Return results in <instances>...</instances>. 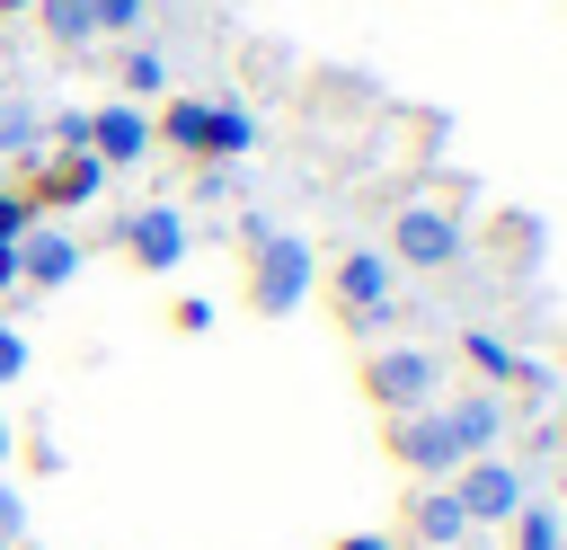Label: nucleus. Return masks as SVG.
Returning a JSON list of instances; mask_svg holds the SVG:
<instances>
[{"mask_svg":"<svg viewBox=\"0 0 567 550\" xmlns=\"http://www.w3.org/2000/svg\"><path fill=\"white\" fill-rule=\"evenodd\" d=\"M35 18H44L53 44H89V35H97V9H89V0H35Z\"/></svg>","mask_w":567,"mask_h":550,"instance_id":"17","label":"nucleus"},{"mask_svg":"<svg viewBox=\"0 0 567 550\" xmlns=\"http://www.w3.org/2000/svg\"><path fill=\"white\" fill-rule=\"evenodd\" d=\"M115 80H124V98H133V106H142V98H168V62H159V53H151V44H133V53H124V71H115Z\"/></svg>","mask_w":567,"mask_h":550,"instance_id":"18","label":"nucleus"},{"mask_svg":"<svg viewBox=\"0 0 567 550\" xmlns=\"http://www.w3.org/2000/svg\"><path fill=\"white\" fill-rule=\"evenodd\" d=\"M461 364L478 373V390H505V381H540V364H523L496 328H461Z\"/></svg>","mask_w":567,"mask_h":550,"instance_id":"13","label":"nucleus"},{"mask_svg":"<svg viewBox=\"0 0 567 550\" xmlns=\"http://www.w3.org/2000/svg\"><path fill=\"white\" fill-rule=\"evenodd\" d=\"M549 444H558V452H567V408H558V426H549Z\"/></svg>","mask_w":567,"mask_h":550,"instance_id":"26","label":"nucleus"},{"mask_svg":"<svg viewBox=\"0 0 567 550\" xmlns=\"http://www.w3.org/2000/svg\"><path fill=\"white\" fill-rule=\"evenodd\" d=\"M461 248H470V231H461V213L452 204H399L390 213V266H416V275H443V266H461Z\"/></svg>","mask_w":567,"mask_h":550,"instance_id":"3","label":"nucleus"},{"mask_svg":"<svg viewBox=\"0 0 567 550\" xmlns=\"http://www.w3.org/2000/svg\"><path fill=\"white\" fill-rule=\"evenodd\" d=\"M9 550H35V541H9Z\"/></svg>","mask_w":567,"mask_h":550,"instance_id":"29","label":"nucleus"},{"mask_svg":"<svg viewBox=\"0 0 567 550\" xmlns=\"http://www.w3.org/2000/svg\"><path fill=\"white\" fill-rule=\"evenodd\" d=\"M168 328H177V337H204V328H213V302H204V293H186V302L168 310Z\"/></svg>","mask_w":567,"mask_h":550,"instance_id":"22","label":"nucleus"},{"mask_svg":"<svg viewBox=\"0 0 567 550\" xmlns=\"http://www.w3.org/2000/svg\"><path fill=\"white\" fill-rule=\"evenodd\" d=\"M363 399H372L381 417L434 408V399H443V355H434V346H381V355H363Z\"/></svg>","mask_w":567,"mask_h":550,"instance_id":"2","label":"nucleus"},{"mask_svg":"<svg viewBox=\"0 0 567 550\" xmlns=\"http://www.w3.org/2000/svg\"><path fill=\"white\" fill-rule=\"evenodd\" d=\"M328 302H337L346 328H390V319H399V266H390L381 248H346V257L328 266Z\"/></svg>","mask_w":567,"mask_h":550,"instance_id":"4","label":"nucleus"},{"mask_svg":"<svg viewBox=\"0 0 567 550\" xmlns=\"http://www.w3.org/2000/svg\"><path fill=\"white\" fill-rule=\"evenodd\" d=\"M124 257L142 266V275H177L186 266V213L177 204H142V213H124Z\"/></svg>","mask_w":567,"mask_h":550,"instance_id":"8","label":"nucleus"},{"mask_svg":"<svg viewBox=\"0 0 567 550\" xmlns=\"http://www.w3.org/2000/svg\"><path fill=\"white\" fill-rule=\"evenodd\" d=\"M97 186H106V169H97L89 151H53V160L35 169V186H27V195H35V213H71V204H89Z\"/></svg>","mask_w":567,"mask_h":550,"instance_id":"10","label":"nucleus"},{"mask_svg":"<svg viewBox=\"0 0 567 550\" xmlns=\"http://www.w3.org/2000/svg\"><path fill=\"white\" fill-rule=\"evenodd\" d=\"M328 550H399L390 532H346V541H328Z\"/></svg>","mask_w":567,"mask_h":550,"instance_id":"25","label":"nucleus"},{"mask_svg":"<svg viewBox=\"0 0 567 550\" xmlns=\"http://www.w3.org/2000/svg\"><path fill=\"white\" fill-rule=\"evenodd\" d=\"M204 133H213V98H168V106L151 115V142H168V151H186V160H204Z\"/></svg>","mask_w":567,"mask_h":550,"instance_id":"14","label":"nucleus"},{"mask_svg":"<svg viewBox=\"0 0 567 550\" xmlns=\"http://www.w3.org/2000/svg\"><path fill=\"white\" fill-rule=\"evenodd\" d=\"M399 532H408L416 550H461V541H470V515H461L452 479H416V488L399 497Z\"/></svg>","mask_w":567,"mask_h":550,"instance_id":"7","label":"nucleus"},{"mask_svg":"<svg viewBox=\"0 0 567 550\" xmlns=\"http://www.w3.org/2000/svg\"><path fill=\"white\" fill-rule=\"evenodd\" d=\"M89 9H97V35H133L151 0H89Z\"/></svg>","mask_w":567,"mask_h":550,"instance_id":"21","label":"nucleus"},{"mask_svg":"<svg viewBox=\"0 0 567 550\" xmlns=\"http://www.w3.org/2000/svg\"><path fill=\"white\" fill-rule=\"evenodd\" d=\"M452 497H461V515H470V532H478V523H514L532 488H523V470H514L505 452H478V461L452 470Z\"/></svg>","mask_w":567,"mask_h":550,"instance_id":"5","label":"nucleus"},{"mask_svg":"<svg viewBox=\"0 0 567 550\" xmlns=\"http://www.w3.org/2000/svg\"><path fill=\"white\" fill-rule=\"evenodd\" d=\"M18 373H27V337H18V328H0V381H18Z\"/></svg>","mask_w":567,"mask_h":550,"instance_id":"24","label":"nucleus"},{"mask_svg":"<svg viewBox=\"0 0 567 550\" xmlns=\"http://www.w3.org/2000/svg\"><path fill=\"white\" fill-rule=\"evenodd\" d=\"M443 426H452V452H461V461L496 452V435H505V390H461V399H443Z\"/></svg>","mask_w":567,"mask_h":550,"instance_id":"12","label":"nucleus"},{"mask_svg":"<svg viewBox=\"0 0 567 550\" xmlns=\"http://www.w3.org/2000/svg\"><path fill=\"white\" fill-rule=\"evenodd\" d=\"M80 266H89V248H80L71 231H27V240H18V284H27V293H53V284H71Z\"/></svg>","mask_w":567,"mask_h":550,"instance_id":"11","label":"nucleus"},{"mask_svg":"<svg viewBox=\"0 0 567 550\" xmlns=\"http://www.w3.org/2000/svg\"><path fill=\"white\" fill-rule=\"evenodd\" d=\"M514 550H567V515L540 506V497H523V515H514Z\"/></svg>","mask_w":567,"mask_h":550,"instance_id":"16","label":"nucleus"},{"mask_svg":"<svg viewBox=\"0 0 567 550\" xmlns=\"http://www.w3.org/2000/svg\"><path fill=\"white\" fill-rule=\"evenodd\" d=\"M35 142H44V115H35L27 98H0V151H9V160H27Z\"/></svg>","mask_w":567,"mask_h":550,"instance_id":"19","label":"nucleus"},{"mask_svg":"<svg viewBox=\"0 0 567 550\" xmlns=\"http://www.w3.org/2000/svg\"><path fill=\"white\" fill-rule=\"evenodd\" d=\"M310 293H319V248L301 231L248 222V310L257 319H292Z\"/></svg>","mask_w":567,"mask_h":550,"instance_id":"1","label":"nucleus"},{"mask_svg":"<svg viewBox=\"0 0 567 550\" xmlns=\"http://www.w3.org/2000/svg\"><path fill=\"white\" fill-rule=\"evenodd\" d=\"M27 231H35V195L27 186H0V248H18Z\"/></svg>","mask_w":567,"mask_h":550,"instance_id":"20","label":"nucleus"},{"mask_svg":"<svg viewBox=\"0 0 567 550\" xmlns=\"http://www.w3.org/2000/svg\"><path fill=\"white\" fill-rule=\"evenodd\" d=\"M381 444H390V461H399L408 479H452V470H461L452 426H443V399H434V408H416V417H390V426H381Z\"/></svg>","mask_w":567,"mask_h":550,"instance_id":"6","label":"nucleus"},{"mask_svg":"<svg viewBox=\"0 0 567 550\" xmlns=\"http://www.w3.org/2000/svg\"><path fill=\"white\" fill-rule=\"evenodd\" d=\"M9 9H35V0H0V18H9Z\"/></svg>","mask_w":567,"mask_h":550,"instance_id":"28","label":"nucleus"},{"mask_svg":"<svg viewBox=\"0 0 567 550\" xmlns=\"http://www.w3.org/2000/svg\"><path fill=\"white\" fill-rule=\"evenodd\" d=\"M142 151H151V115H142L133 98L89 106V160H97V169H133Z\"/></svg>","mask_w":567,"mask_h":550,"instance_id":"9","label":"nucleus"},{"mask_svg":"<svg viewBox=\"0 0 567 550\" xmlns=\"http://www.w3.org/2000/svg\"><path fill=\"white\" fill-rule=\"evenodd\" d=\"M239 151H257V115H248L239 98H213V133H204V169H213V160H239Z\"/></svg>","mask_w":567,"mask_h":550,"instance_id":"15","label":"nucleus"},{"mask_svg":"<svg viewBox=\"0 0 567 550\" xmlns=\"http://www.w3.org/2000/svg\"><path fill=\"white\" fill-rule=\"evenodd\" d=\"M9 444H18V435H9V417H0V461H9Z\"/></svg>","mask_w":567,"mask_h":550,"instance_id":"27","label":"nucleus"},{"mask_svg":"<svg viewBox=\"0 0 567 550\" xmlns=\"http://www.w3.org/2000/svg\"><path fill=\"white\" fill-rule=\"evenodd\" d=\"M9 541H27V506H18L9 479H0V550H9Z\"/></svg>","mask_w":567,"mask_h":550,"instance_id":"23","label":"nucleus"}]
</instances>
